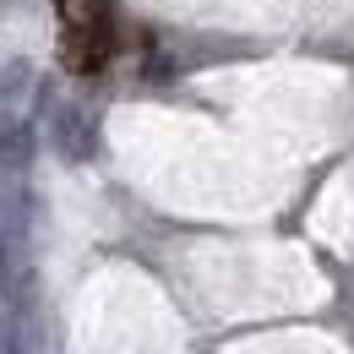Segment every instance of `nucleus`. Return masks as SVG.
Returning <instances> with one entry per match:
<instances>
[{
	"label": "nucleus",
	"instance_id": "nucleus-1",
	"mask_svg": "<svg viewBox=\"0 0 354 354\" xmlns=\"http://www.w3.org/2000/svg\"><path fill=\"white\" fill-rule=\"evenodd\" d=\"M49 142H55V153L60 158H93V142H98V131H93V115L82 109V104H60L55 109V120H49Z\"/></svg>",
	"mask_w": 354,
	"mask_h": 354
},
{
	"label": "nucleus",
	"instance_id": "nucleus-2",
	"mask_svg": "<svg viewBox=\"0 0 354 354\" xmlns=\"http://www.w3.org/2000/svg\"><path fill=\"white\" fill-rule=\"evenodd\" d=\"M28 88H33V66L28 60H6V71H0V104H17Z\"/></svg>",
	"mask_w": 354,
	"mask_h": 354
},
{
	"label": "nucleus",
	"instance_id": "nucleus-3",
	"mask_svg": "<svg viewBox=\"0 0 354 354\" xmlns=\"http://www.w3.org/2000/svg\"><path fill=\"white\" fill-rule=\"evenodd\" d=\"M11 131H17V120H11L6 109H0V153H6V142H11Z\"/></svg>",
	"mask_w": 354,
	"mask_h": 354
}]
</instances>
